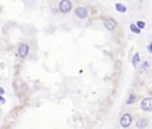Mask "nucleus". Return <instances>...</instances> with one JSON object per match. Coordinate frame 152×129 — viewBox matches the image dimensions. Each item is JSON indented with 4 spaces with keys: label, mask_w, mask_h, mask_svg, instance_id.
<instances>
[{
    "label": "nucleus",
    "mask_w": 152,
    "mask_h": 129,
    "mask_svg": "<svg viewBox=\"0 0 152 129\" xmlns=\"http://www.w3.org/2000/svg\"><path fill=\"white\" fill-rule=\"evenodd\" d=\"M137 129H146L148 127V120L146 117H139L135 122Z\"/></svg>",
    "instance_id": "nucleus-7"
},
{
    "label": "nucleus",
    "mask_w": 152,
    "mask_h": 129,
    "mask_svg": "<svg viewBox=\"0 0 152 129\" xmlns=\"http://www.w3.org/2000/svg\"><path fill=\"white\" fill-rule=\"evenodd\" d=\"M58 12H59V9H58V8H52V13H53V14H57Z\"/></svg>",
    "instance_id": "nucleus-15"
},
{
    "label": "nucleus",
    "mask_w": 152,
    "mask_h": 129,
    "mask_svg": "<svg viewBox=\"0 0 152 129\" xmlns=\"http://www.w3.org/2000/svg\"><path fill=\"white\" fill-rule=\"evenodd\" d=\"M147 50L150 51V53H152V41L148 44V46H147Z\"/></svg>",
    "instance_id": "nucleus-14"
},
{
    "label": "nucleus",
    "mask_w": 152,
    "mask_h": 129,
    "mask_svg": "<svg viewBox=\"0 0 152 129\" xmlns=\"http://www.w3.org/2000/svg\"><path fill=\"white\" fill-rule=\"evenodd\" d=\"M135 102H137V96H135L134 93H131V95L128 96L127 101H126V104H127V105H132V104H134Z\"/></svg>",
    "instance_id": "nucleus-10"
},
{
    "label": "nucleus",
    "mask_w": 152,
    "mask_h": 129,
    "mask_svg": "<svg viewBox=\"0 0 152 129\" xmlns=\"http://www.w3.org/2000/svg\"><path fill=\"white\" fill-rule=\"evenodd\" d=\"M114 7H115V11H116L118 13H125V12L127 11V7H126L124 4H121V2H116Z\"/></svg>",
    "instance_id": "nucleus-8"
},
{
    "label": "nucleus",
    "mask_w": 152,
    "mask_h": 129,
    "mask_svg": "<svg viewBox=\"0 0 152 129\" xmlns=\"http://www.w3.org/2000/svg\"><path fill=\"white\" fill-rule=\"evenodd\" d=\"M0 103H1V104H4V103H5V98H4L2 96H0Z\"/></svg>",
    "instance_id": "nucleus-16"
},
{
    "label": "nucleus",
    "mask_w": 152,
    "mask_h": 129,
    "mask_svg": "<svg viewBox=\"0 0 152 129\" xmlns=\"http://www.w3.org/2000/svg\"><path fill=\"white\" fill-rule=\"evenodd\" d=\"M28 52H30V46L26 43H20L18 45V52L17 53H18V57L19 58H21V59L26 58L27 54H28Z\"/></svg>",
    "instance_id": "nucleus-4"
},
{
    "label": "nucleus",
    "mask_w": 152,
    "mask_h": 129,
    "mask_svg": "<svg viewBox=\"0 0 152 129\" xmlns=\"http://www.w3.org/2000/svg\"><path fill=\"white\" fill-rule=\"evenodd\" d=\"M5 92V90L2 89V88H0V96H2V93Z\"/></svg>",
    "instance_id": "nucleus-17"
},
{
    "label": "nucleus",
    "mask_w": 152,
    "mask_h": 129,
    "mask_svg": "<svg viewBox=\"0 0 152 129\" xmlns=\"http://www.w3.org/2000/svg\"><path fill=\"white\" fill-rule=\"evenodd\" d=\"M148 67H150V63L147 60H144L141 64V70H148Z\"/></svg>",
    "instance_id": "nucleus-13"
},
{
    "label": "nucleus",
    "mask_w": 152,
    "mask_h": 129,
    "mask_svg": "<svg viewBox=\"0 0 152 129\" xmlns=\"http://www.w3.org/2000/svg\"><path fill=\"white\" fill-rule=\"evenodd\" d=\"M103 25H104L106 30H108L109 32H113V31L116 30V27H118V22H116V20L113 19V18H106V19L103 20Z\"/></svg>",
    "instance_id": "nucleus-6"
},
{
    "label": "nucleus",
    "mask_w": 152,
    "mask_h": 129,
    "mask_svg": "<svg viewBox=\"0 0 152 129\" xmlns=\"http://www.w3.org/2000/svg\"><path fill=\"white\" fill-rule=\"evenodd\" d=\"M139 63H140V54H139L138 52H135V53L133 54V57H132V65H133L134 67H137Z\"/></svg>",
    "instance_id": "nucleus-9"
},
{
    "label": "nucleus",
    "mask_w": 152,
    "mask_h": 129,
    "mask_svg": "<svg viewBox=\"0 0 152 129\" xmlns=\"http://www.w3.org/2000/svg\"><path fill=\"white\" fill-rule=\"evenodd\" d=\"M129 30H131V32L132 33H134V34H140V32H141V30L140 28H138L137 27V25L135 24H129Z\"/></svg>",
    "instance_id": "nucleus-11"
},
{
    "label": "nucleus",
    "mask_w": 152,
    "mask_h": 129,
    "mask_svg": "<svg viewBox=\"0 0 152 129\" xmlns=\"http://www.w3.org/2000/svg\"><path fill=\"white\" fill-rule=\"evenodd\" d=\"M58 9L61 13H69L72 9L71 0H61L58 2Z\"/></svg>",
    "instance_id": "nucleus-3"
},
{
    "label": "nucleus",
    "mask_w": 152,
    "mask_h": 129,
    "mask_svg": "<svg viewBox=\"0 0 152 129\" xmlns=\"http://www.w3.org/2000/svg\"><path fill=\"white\" fill-rule=\"evenodd\" d=\"M74 14H75V17L76 18H78V19H88V17H89V9H88V7H86V6H78V7H76L75 8V11H74Z\"/></svg>",
    "instance_id": "nucleus-1"
},
{
    "label": "nucleus",
    "mask_w": 152,
    "mask_h": 129,
    "mask_svg": "<svg viewBox=\"0 0 152 129\" xmlns=\"http://www.w3.org/2000/svg\"><path fill=\"white\" fill-rule=\"evenodd\" d=\"M140 108L142 111H152V97H145L140 102Z\"/></svg>",
    "instance_id": "nucleus-5"
},
{
    "label": "nucleus",
    "mask_w": 152,
    "mask_h": 129,
    "mask_svg": "<svg viewBox=\"0 0 152 129\" xmlns=\"http://www.w3.org/2000/svg\"><path fill=\"white\" fill-rule=\"evenodd\" d=\"M132 121H133V116H132L129 112H125V114L121 115L120 121H119V124H120L121 128L127 129V128L132 124Z\"/></svg>",
    "instance_id": "nucleus-2"
},
{
    "label": "nucleus",
    "mask_w": 152,
    "mask_h": 129,
    "mask_svg": "<svg viewBox=\"0 0 152 129\" xmlns=\"http://www.w3.org/2000/svg\"><path fill=\"white\" fill-rule=\"evenodd\" d=\"M135 25H137V27H138V28L142 30V28H145V26H146V22H145L144 20H138V21L135 22Z\"/></svg>",
    "instance_id": "nucleus-12"
}]
</instances>
